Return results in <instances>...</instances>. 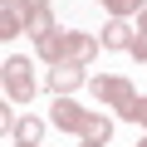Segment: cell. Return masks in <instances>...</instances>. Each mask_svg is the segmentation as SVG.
<instances>
[{
    "label": "cell",
    "instance_id": "cell-1",
    "mask_svg": "<svg viewBox=\"0 0 147 147\" xmlns=\"http://www.w3.org/2000/svg\"><path fill=\"white\" fill-rule=\"evenodd\" d=\"M5 88L10 98H30V64H5Z\"/></svg>",
    "mask_w": 147,
    "mask_h": 147
},
{
    "label": "cell",
    "instance_id": "cell-2",
    "mask_svg": "<svg viewBox=\"0 0 147 147\" xmlns=\"http://www.w3.org/2000/svg\"><path fill=\"white\" fill-rule=\"evenodd\" d=\"M103 39H108V44H132V39H127V30H123V25H108V34H103Z\"/></svg>",
    "mask_w": 147,
    "mask_h": 147
},
{
    "label": "cell",
    "instance_id": "cell-3",
    "mask_svg": "<svg viewBox=\"0 0 147 147\" xmlns=\"http://www.w3.org/2000/svg\"><path fill=\"white\" fill-rule=\"evenodd\" d=\"M113 10H132V5H142V0H108Z\"/></svg>",
    "mask_w": 147,
    "mask_h": 147
}]
</instances>
